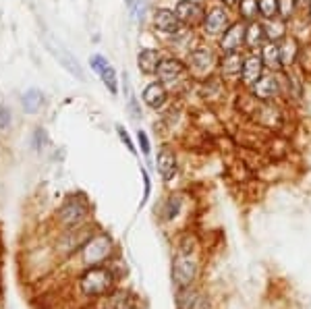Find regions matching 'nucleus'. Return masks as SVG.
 <instances>
[{"label":"nucleus","instance_id":"1","mask_svg":"<svg viewBox=\"0 0 311 309\" xmlns=\"http://www.w3.org/2000/svg\"><path fill=\"white\" fill-rule=\"evenodd\" d=\"M112 284H114V274L102 266H89V270H85V274L79 278V286L87 297L106 295L112 288Z\"/></svg>","mask_w":311,"mask_h":309},{"label":"nucleus","instance_id":"2","mask_svg":"<svg viewBox=\"0 0 311 309\" xmlns=\"http://www.w3.org/2000/svg\"><path fill=\"white\" fill-rule=\"evenodd\" d=\"M197 278V264L191 257V253L181 251L177 255V260L172 264V282L177 284V288H187L195 282Z\"/></svg>","mask_w":311,"mask_h":309},{"label":"nucleus","instance_id":"3","mask_svg":"<svg viewBox=\"0 0 311 309\" xmlns=\"http://www.w3.org/2000/svg\"><path fill=\"white\" fill-rule=\"evenodd\" d=\"M110 239L106 235H100V237H93L85 247H83V262L87 266H98L100 262H104L106 257L110 255Z\"/></svg>","mask_w":311,"mask_h":309},{"label":"nucleus","instance_id":"4","mask_svg":"<svg viewBox=\"0 0 311 309\" xmlns=\"http://www.w3.org/2000/svg\"><path fill=\"white\" fill-rule=\"evenodd\" d=\"M189 65H191V71H193L195 75L203 77V75H207V73L214 69L216 56H214V52H212L210 48H197V50H193V52H191Z\"/></svg>","mask_w":311,"mask_h":309},{"label":"nucleus","instance_id":"5","mask_svg":"<svg viewBox=\"0 0 311 309\" xmlns=\"http://www.w3.org/2000/svg\"><path fill=\"white\" fill-rule=\"evenodd\" d=\"M245 40H247V27L243 23H232L224 31V35L220 40V48L226 54L228 52H239V48L245 44Z\"/></svg>","mask_w":311,"mask_h":309},{"label":"nucleus","instance_id":"6","mask_svg":"<svg viewBox=\"0 0 311 309\" xmlns=\"http://www.w3.org/2000/svg\"><path fill=\"white\" fill-rule=\"evenodd\" d=\"M85 214H87V205H85L81 199H77V197H71V199L63 205V208H61V212H59L63 224H67V226L79 224V222L85 218Z\"/></svg>","mask_w":311,"mask_h":309},{"label":"nucleus","instance_id":"7","mask_svg":"<svg viewBox=\"0 0 311 309\" xmlns=\"http://www.w3.org/2000/svg\"><path fill=\"white\" fill-rule=\"evenodd\" d=\"M203 27H205L207 35H220V33H224L230 27L228 13L224 9H220V7L212 9L210 13L205 15V19H203Z\"/></svg>","mask_w":311,"mask_h":309},{"label":"nucleus","instance_id":"8","mask_svg":"<svg viewBox=\"0 0 311 309\" xmlns=\"http://www.w3.org/2000/svg\"><path fill=\"white\" fill-rule=\"evenodd\" d=\"M174 13L179 15L181 23L191 25V27H193V25H199V23L205 19L201 5L195 3V0H181V3L177 5V11H174Z\"/></svg>","mask_w":311,"mask_h":309},{"label":"nucleus","instance_id":"9","mask_svg":"<svg viewBox=\"0 0 311 309\" xmlns=\"http://www.w3.org/2000/svg\"><path fill=\"white\" fill-rule=\"evenodd\" d=\"M158 77H160V81L166 83V85H177V83L185 77V67H183V63L177 61V59H164V61H160Z\"/></svg>","mask_w":311,"mask_h":309},{"label":"nucleus","instance_id":"10","mask_svg":"<svg viewBox=\"0 0 311 309\" xmlns=\"http://www.w3.org/2000/svg\"><path fill=\"white\" fill-rule=\"evenodd\" d=\"M156 166H158V172L162 175L164 181L174 179V175H177V156L168 145L160 147L158 158H156Z\"/></svg>","mask_w":311,"mask_h":309},{"label":"nucleus","instance_id":"11","mask_svg":"<svg viewBox=\"0 0 311 309\" xmlns=\"http://www.w3.org/2000/svg\"><path fill=\"white\" fill-rule=\"evenodd\" d=\"M91 69L102 77V81L106 83V87L112 91V93H116L119 91V87H116V75H114V69L108 65V61L104 59V56H100V54H95V56H91Z\"/></svg>","mask_w":311,"mask_h":309},{"label":"nucleus","instance_id":"12","mask_svg":"<svg viewBox=\"0 0 311 309\" xmlns=\"http://www.w3.org/2000/svg\"><path fill=\"white\" fill-rule=\"evenodd\" d=\"M262 73H264V61L251 54L245 59L243 63V71H241V79L245 85H255L259 79H262Z\"/></svg>","mask_w":311,"mask_h":309},{"label":"nucleus","instance_id":"13","mask_svg":"<svg viewBox=\"0 0 311 309\" xmlns=\"http://www.w3.org/2000/svg\"><path fill=\"white\" fill-rule=\"evenodd\" d=\"M48 48H50V52L59 59V63H61V65H63V67H65L69 73L77 75L79 79L83 77V73H81V69H79V63H77V61H75V59H73V56L67 52V50H65L61 44H56L54 40H50V37H48Z\"/></svg>","mask_w":311,"mask_h":309},{"label":"nucleus","instance_id":"14","mask_svg":"<svg viewBox=\"0 0 311 309\" xmlns=\"http://www.w3.org/2000/svg\"><path fill=\"white\" fill-rule=\"evenodd\" d=\"M153 23H156V27H158L162 33H170V35L177 33L179 27H181L179 15H177L174 11H168V9H160L158 13H156Z\"/></svg>","mask_w":311,"mask_h":309},{"label":"nucleus","instance_id":"15","mask_svg":"<svg viewBox=\"0 0 311 309\" xmlns=\"http://www.w3.org/2000/svg\"><path fill=\"white\" fill-rule=\"evenodd\" d=\"M166 89L162 83H149L145 89H143V100L149 108H162L166 104Z\"/></svg>","mask_w":311,"mask_h":309},{"label":"nucleus","instance_id":"16","mask_svg":"<svg viewBox=\"0 0 311 309\" xmlns=\"http://www.w3.org/2000/svg\"><path fill=\"white\" fill-rule=\"evenodd\" d=\"M139 69L141 73L145 75H151V73H158V67H160V56H158V50H153V48H145L139 52Z\"/></svg>","mask_w":311,"mask_h":309},{"label":"nucleus","instance_id":"17","mask_svg":"<svg viewBox=\"0 0 311 309\" xmlns=\"http://www.w3.org/2000/svg\"><path fill=\"white\" fill-rule=\"evenodd\" d=\"M276 91H278V81H276L274 75H266V77H262V79H259V81L253 85V93H255L257 98H262V100L274 98Z\"/></svg>","mask_w":311,"mask_h":309},{"label":"nucleus","instance_id":"18","mask_svg":"<svg viewBox=\"0 0 311 309\" xmlns=\"http://www.w3.org/2000/svg\"><path fill=\"white\" fill-rule=\"evenodd\" d=\"M104 309H135V299L125 291H116L106 297Z\"/></svg>","mask_w":311,"mask_h":309},{"label":"nucleus","instance_id":"19","mask_svg":"<svg viewBox=\"0 0 311 309\" xmlns=\"http://www.w3.org/2000/svg\"><path fill=\"white\" fill-rule=\"evenodd\" d=\"M262 61H264V65H266L268 69H272V71H280V69L284 67L280 46H278L276 42H272V44H268V46L264 48V56H262Z\"/></svg>","mask_w":311,"mask_h":309},{"label":"nucleus","instance_id":"20","mask_svg":"<svg viewBox=\"0 0 311 309\" xmlns=\"http://www.w3.org/2000/svg\"><path fill=\"white\" fill-rule=\"evenodd\" d=\"M266 37H268V33H266V27L262 23H255V21L249 23V27H247V40H245L247 46H251V48L264 46Z\"/></svg>","mask_w":311,"mask_h":309},{"label":"nucleus","instance_id":"21","mask_svg":"<svg viewBox=\"0 0 311 309\" xmlns=\"http://www.w3.org/2000/svg\"><path fill=\"white\" fill-rule=\"evenodd\" d=\"M243 63L245 59H241V52H228L222 59V73L224 75H237L243 71Z\"/></svg>","mask_w":311,"mask_h":309},{"label":"nucleus","instance_id":"22","mask_svg":"<svg viewBox=\"0 0 311 309\" xmlns=\"http://www.w3.org/2000/svg\"><path fill=\"white\" fill-rule=\"evenodd\" d=\"M266 27V33L272 42H278L280 37H284V19H268V23L264 25Z\"/></svg>","mask_w":311,"mask_h":309},{"label":"nucleus","instance_id":"23","mask_svg":"<svg viewBox=\"0 0 311 309\" xmlns=\"http://www.w3.org/2000/svg\"><path fill=\"white\" fill-rule=\"evenodd\" d=\"M280 52H282V63L284 65H293L297 59V40L295 37H286L284 44L280 46Z\"/></svg>","mask_w":311,"mask_h":309},{"label":"nucleus","instance_id":"24","mask_svg":"<svg viewBox=\"0 0 311 309\" xmlns=\"http://www.w3.org/2000/svg\"><path fill=\"white\" fill-rule=\"evenodd\" d=\"M239 11H241V17L247 19V21H253L259 13V3L257 0H241L239 5Z\"/></svg>","mask_w":311,"mask_h":309},{"label":"nucleus","instance_id":"25","mask_svg":"<svg viewBox=\"0 0 311 309\" xmlns=\"http://www.w3.org/2000/svg\"><path fill=\"white\" fill-rule=\"evenodd\" d=\"M42 104V93L37 89H29L25 95H23V106L27 112H35Z\"/></svg>","mask_w":311,"mask_h":309},{"label":"nucleus","instance_id":"26","mask_svg":"<svg viewBox=\"0 0 311 309\" xmlns=\"http://www.w3.org/2000/svg\"><path fill=\"white\" fill-rule=\"evenodd\" d=\"M259 13L266 19H276L278 17V0H259Z\"/></svg>","mask_w":311,"mask_h":309},{"label":"nucleus","instance_id":"27","mask_svg":"<svg viewBox=\"0 0 311 309\" xmlns=\"http://www.w3.org/2000/svg\"><path fill=\"white\" fill-rule=\"evenodd\" d=\"M181 197H170L168 199V203H166V212H164V216L168 218V220H172L174 216H179V212H181Z\"/></svg>","mask_w":311,"mask_h":309},{"label":"nucleus","instance_id":"28","mask_svg":"<svg viewBox=\"0 0 311 309\" xmlns=\"http://www.w3.org/2000/svg\"><path fill=\"white\" fill-rule=\"evenodd\" d=\"M295 7V0H278V15L280 19H288Z\"/></svg>","mask_w":311,"mask_h":309},{"label":"nucleus","instance_id":"29","mask_svg":"<svg viewBox=\"0 0 311 309\" xmlns=\"http://www.w3.org/2000/svg\"><path fill=\"white\" fill-rule=\"evenodd\" d=\"M116 129H119V137H121V141H123V143L127 145V149H129L131 153H135V145L131 143V139H129V135H127V131H125L123 127H116Z\"/></svg>","mask_w":311,"mask_h":309},{"label":"nucleus","instance_id":"30","mask_svg":"<svg viewBox=\"0 0 311 309\" xmlns=\"http://www.w3.org/2000/svg\"><path fill=\"white\" fill-rule=\"evenodd\" d=\"M137 141H139V145H141V151L147 156V153H149V139H147V135H145L143 131L137 133Z\"/></svg>","mask_w":311,"mask_h":309},{"label":"nucleus","instance_id":"31","mask_svg":"<svg viewBox=\"0 0 311 309\" xmlns=\"http://www.w3.org/2000/svg\"><path fill=\"white\" fill-rule=\"evenodd\" d=\"M9 123H11V112L5 106H0V129H5Z\"/></svg>","mask_w":311,"mask_h":309},{"label":"nucleus","instance_id":"32","mask_svg":"<svg viewBox=\"0 0 311 309\" xmlns=\"http://www.w3.org/2000/svg\"><path fill=\"white\" fill-rule=\"evenodd\" d=\"M141 175H143V183H145V195H143V199H141V205H143L145 199H147V195H149V177H147L145 170H141Z\"/></svg>","mask_w":311,"mask_h":309},{"label":"nucleus","instance_id":"33","mask_svg":"<svg viewBox=\"0 0 311 309\" xmlns=\"http://www.w3.org/2000/svg\"><path fill=\"white\" fill-rule=\"evenodd\" d=\"M224 3H226V5H237L239 0H224Z\"/></svg>","mask_w":311,"mask_h":309},{"label":"nucleus","instance_id":"34","mask_svg":"<svg viewBox=\"0 0 311 309\" xmlns=\"http://www.w3.org/2000/svg\"><path fill=\"white\" fill-rule=\"evenodd\" d=\"M299 3H301V5H307V3H311V0H299Z\"/></svg>","mask_w":311,"mask_h":309},{"label":"nucleus","instance_id":"35","mask_svg":"<svg viewBox=\"0 0 311 309\" xmlns=\"http://www.w3.org/2000/svg\"><path fill=\"white\" fill-rule=\"evenodd\" d=\"M125 3H127V5H133V0H125Z\"/></svg>","mask_w":311,"mask_h":309}]
</instances>
